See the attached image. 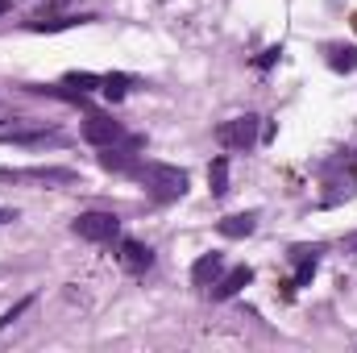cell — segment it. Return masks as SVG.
Wrapping results in <instances>:
<instances>
[{
  "label": "cell",
  "instance_id": "3",
  "mask_svg": "<svg viewBox=\"0 0 357 353\" xmlns=\"http://www.w3.org/2000/svg\"><path fill=\"white\" fill-rule=\"evenodd\" d=\"M75 237H84L91 246H108V241H121V220L112 212H79L75 216Z\"/></svg>",
  "mask_w": 357,
  "mask_h": 353
},
{
  "label": "cell",
  "instance_id": "1",
  "mask_svg": "<svg viewBox=\"0 0 357 353\" xmlns=\"http://www.w3.org/2000/svg\"><path fill=\"white\" fill-rule=\"evenodd\" d=\"M133 175L146 183V195L158 200V204H171L187 195V171L167 167V163H146V167H133Z\"/></svg>",
  "mask_w": 357,
  "mask_h": 353
},
{
  "label": "cell",
  "instance_id": "8",
  "mask_svg": "<svg viewBox=\"0 0 357 353\" xmlns=\"http://www.w3.org/2000/svg\"><path fill=\"white\" fill-rule=\"evenodd\" d=\"M254 283V270L250 266H237V270H229V274H220V283L216 287H208L212 291V299H233L241 287H250Z\"/></svg>",
  "mask_w": 357,
  "mask_h": 353
},
{
  "label": "cell",
  "instance_id": "18",
  "mask_svg": "<svg viewBox=\"0 0 357 353\" xmlns=\"http://www.w3.org/2000/svg\"><path fill=\"white\" fill-rule=\"evenodd\" d=\"M278 54H282V46H270L266 54L258 59V67H274V63H278Z\"/></svg>",
  "mask_w": 357,
  "mask_h": 353
},
{
  "label": "cell",
  "instance_id": "14",
  "mask_svg": "<svg viewBox=\"0 0 357 353\" xmlns=\"http://www.w3.org/2000/svg\"><path fill=\"white\" fill-rule=\"evenodd\" d=\"M91 17H33L29 29H71V25H84Z\"/></svg>",
  "mask_w": 357,
  "mask_h": 353
},
{
  "label": "cell",
  "instance_id": "17",
  "mask_svg": "<svg viewBox=\"0 0 357 353\" xmlns=\"http://www.w3.org/2000/svg\"><path fill=\"white\" fill-rule=\"evenodd\" d=\"M25 308H29V299H21V303H13V308H8V312L0 316V329H8V324H13V320H17V316L25 312Z\"/></svg>",
  "mask_w": 357,
  "mask_h": 353
},
{
  "label": "cell",
  "instance_id": "5",
  "mask_svg": "<svg viewBox=\"0 0 357 353\" xmlns=\"http://www.w3.org/2000/svg\"><path fill=\"white\" fill-rule=\"evenodd\" d=\"M121 266H125L129 274H142V270H150V266H154L150 246H142V241H133V237H121Z\"/></svg>",
  "mask_w": 357,
  "mask_h": 353
},
{
  "label": "cell",
  "instance_id": "13",
  "mask_svg": "<svg viewBox=\"0 0 357 353\" xmlns=\"http://www.w3.org/2000/svg\"><path fill=\"white\" fill-rule=\"evenodd\" d=\"M328 67L333 71H357V46H328Z\"/></svg>",
  "mask_w": 357,
  "mask_h": 353
},
{
  "label": "cell",
  "instance_id": "16",
  "mask_svg": "<svg viewBox=\"0 0 357 353\" xmlns=\"http://www.w3.org/2000/svg\"><path fill=\"white\" fill-rule=\"evenodd\" d=\"M67 84L79 88V91H91V88H100V75H79V71H75V75H67Z\"/></svg>",
  "mask_w": 357,
  "mask_h": 353
},
{
  "label": "cell",
  "instance_id": "19",
  "mask_svg": "<svg viewBox=\"0 0 357 353\" xmlns=\"http://www.w3.org/2000/svg\"><path fill=\"white\" fill-rule=\"evenodd\" d=\"M8 220H17V212L13 208H0V225H8Z\"/></svg>",
  "mask_w": 357,
  "mask_h": 353
},
{
  "label": "cell",
  "instance_id": "10",
  "mask_svg": "<svg viewBox=\"0 0 357 353\" xmlns=\"http://www.w3.org/2000/svg\"><path fill=\"white\" fill-rule=\"evenodd\" d=\"M216 229H220V237H233V241H237V237H250V233L258 229V212H237V216H225Z\"/></svg>",
  "mask_w": 357,
  "mask_h": 353
},
{
  "label": "cell",
  "instance_id": "6",
  "mask_svg": "<svg viewBox=\"0 0 357 353\" xmlns=\"http://www.w3.org/2000/svg\"><path fill=\"white\" fill-rule=\"evenodd\" d=\"M63 137L54 133V129H8V133H0V146H59Z\"/></svg>",
  "mask_w": 357,
  "mask_h": 353
},
{
  "label": "cell",
  "instance_id": "4",
  "mask_svg": "<svg viewBox=\"0 0 357 353\" xmlns=\"http://www.w3.org/2000/svg\"><path fill=\"white\" fill-rule=\"evenodd\" d=\"M258 125H262V117H254V112L233 117V121L216 125V142H220L225 150H250V146L258 142Z\"/></svg>",
  "mask_w": 357,
  "mask_h": 353
},
{
  "label": "cell",
  "instance_id": "20",
  "mask_svg": "<svg viewBox=\"0 0 357 353\" xmlns=\"http://www.w3.org/2000/svg\"><path fill=\"white\" fill-rule=\"evenodd\" d=\"M8 4H13V0H0V17H4V13H8Z\"/></svg>",
  "mask_w": 357,
  "mask_h": 353
},
{
  "label": "cell",
  "instance_id": "21",
  "mask_svg": "<svg viewBox=\"0 0 357 353\" xmlns=\"http://www.w3.org/2000/svg\"><path fill=\"white\" fill-rule=\"evenodd\" d=\"M354 29H357V17H354Z\"/></svg>",
  "mask_w": 357,
  "mask_h": 353
},
{
  "label": "cell",
  "instance_id": "11",
  "mask_svg": "<svg viewBox=\"0 0 357 353\" xmlns=\"http://www.w3.org/2000/svg\"><path fill=\"white\" fill-rule=\"evenodd\" d=\"M129 150H133V146H104V150H100V167H104V171H116V175H129V171H133Z\"/></svg>",
  "mask_w": 357,
  "mask_h": 353
},
{
  "label": "cell",
  "instance_id": "15",
  "mask_svg": "<svg viewBox=\"0 0 357 353\" xmlns=\"http://www.w3.org/2000/svg\"><path fill=\"white\" fill-rule=\"evenodd\" d=\"M129 75H100V91L108 96V100H125V91H129Z\"/></svg>",
  "mask_w": 357,
  "mask_h": 353
},
{
  "label": "cell",
  "instance_id": "12",
  "mask_svg": "<svg viewBox=\"0 0 357 353\" xmlns=\"http://www.w3.org/2000/svg\"><path fill=\"white\" fill-rule=\"evenodd\" d=\"M208 187H212L216 200L229 195V158H212V167H208Z\"/></svg>",
  "mask_w": 357,
  "mask_h": 353
},
{
  "label": "cell",
  "instance_id": "2",
  "mask_svg": "<svg viewBox=\"0 0 357 353\" xmlns=\"http://www.w3.org/2000/svg\"><path fill=\"white\" fill-rule=\"evenodd\" d=\"M79 133H84V142H91L96 150H104V146H137V137H129L125 125L112 121V117H104V112H88Z\"/></svg>",
  "mask_w": 357,
  "mask_h": 353
},
{
  "label": "cell",
  "instance_id": "9",
  "mask_svg": "<svg viewBox=\"0 0 357 353\" xmlns=\"http://www.w3.org/2000/svg\"><path fill=\"white\" fill-rule=\"evenodd\" d=\"M291 258H295V266H299L291 287H307V283H312V274H316V262H320V246H312V250H307V246H299V250H291Z\"/></svg>",
  "mask_w": 357,
  "mask_h": 353
},
{
  "label": "cell",
  "instance_id": "7",
  "mask_svg": "<svg viewBox=\"0 0 357 353\" xmlns=\"http://www.w3.org/2000/svg\"><path fill=\"white\" fill-rule=\"evenodd\" d=\"M220 274H225V258H220L216 250L204 254V258H195V266H191V283H195V287H216Z\"/></svg>",
  "mask_w": 357,
  "mask_h": 353
}]
</instances>
